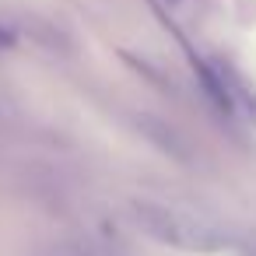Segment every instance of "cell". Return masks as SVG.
Masks as SVG:
<instances>
[{
  "label": "cell",
  "mask_w": 256,
  "mask_h": 256,
  "mask_svg": "<svg viewBox=\"0 0 256 256\" xmlns=\"http://www.w3.org/2000/svg\"><path fill=\"white\" fill-rule=\"evenodd\" d=\"M130 218L144 235L182 252H218L228 242L218 224L162 200H130Z\"/></svg>",
  "instance_id": "cell-1"
},
{
  "label": "cell",
  "mask_w": 256,
  "mask_h": 256,
  "mask_svg": "<svg viewBox=\"0 0 256 256\" xmlns=\"http://www.w3.org/2000/svg\"><path fill=\"white\" fill-rule=\"evenodd\" d=\"M137 126H140V130H148V137H151V140H158V144H162V151H172L176 158H186L182 140H179V137H176V130H172V126H165L162 120L140 116V120H137Z\"/></svg>",
  "instance_id": "cell-2"
},
{
  "label": "cell",
  "mask_w": 256,
  "mask_h": 256,
  "mask_svg": "<svg viewBox=\"0 0 256 256\" xmlns=\"http://www.w3.org/2000/svg\"><path fill=\"white\" fill-rule=\"evenodd\" d=\"M249 256H256V249H252V252H249Z\"/></svg>",
  "instance_id": "cell-3"
}]
</instances>
